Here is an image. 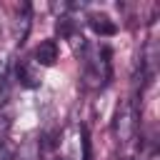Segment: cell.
I'll return each instance as SVG.
<instances>
[{
	"label": "cell",
	"mask_w": 160,
	"mask_h": 160,
	"mask_svg": "<svg viewBox=\"0 0 160 160\" xmlns=\"http://www.w3.org/2000/svg\"><path fill=\"white\" fill-rule=\"evenodd\" d=\"M10 98V58L0 55V105Z\"/></svg>",
	"instance_id": "8992f818"
},
{
	"label": "cell",
	"mask_w": 160,
	"mask_h": 160,
	"mask_svg": "<svg viewBox=\"0 0 160 160\" xmlns=\"http://www.w3.org/2000/svg\"><path fill=\"white\" fill-rule=\"evenodd\" d=\"M128 160H130V158H128Z\"/></svg>",
	"instance_id": "9c48e42d"
},
{
	"label": "cell",
	"mask_w": 160,
	"mask_h": 160,
	"mask_svg": "<svg viewBox=\"0 0 160 160\" xmlns=\"http://www.w3.org/2000/svg\"><path fill=\"white\" fill-rule=\"evenodd\" d=\"M0 28H2V20H0Z\"/></svg>",
	"instance_id": "ba28073f"
},
{
	"label": "cell",
	"mask_w": 160,
	"mask_h": 160,
	"mask_svg": "<svg viewBox=\"0 0 160 160\" xmlns=\"http://www.w3.org/2000/svg\"><path fill=\"white\" fill-rule=\"evenodd\" d=\"M138 105L132 100H122L115 110V120H112V135L120 142H130L138 132Z\"/></svg>",
	"instance_id": "6da1fadb"
},
{
	"label": "cell",
	"mask_w": 160,
	"mask_h": 160,
	"mask_svg": "<svg viewBox=\"0 0 160 160\" xmlns=\"http://www.w3.org/2000/svg\"><path fill=\"white\" fill-rule=\"evenodd\" d=\"M15 78H18V82L22 85V88H40V65L35 62V60H20L18 65H15Z\"/></svg>",
	"instance_id": "3957f363"
},
{
	"label": "cell",
	"mask_w": 160,
	"mask_h": 160,
	"mask_svg": "<svg viewBox=\"0 0 160 160\" xmlns=\"http://www.w3.org/2000/svg\"><path fill=\"white\" fill-rule=\"evenodd\" d=\"M58 55H60L58 42H55V40H42V42L35 48L32 60H35L40 68H50V65H55V62H58Z\"/></svg>",
	"instance_id": "277c9868"
},
{
	"label": "cell",
	"mask_w": 160,
	"mask_h": 160,
	"mask_svg": "<svg viewBox=\"0 0 160 160\" xmlns=\"http://www.w3.org/2000/svg\"><path fill=\"white\" fill-rule=\"evenodd\" d=\"M108 58H110V52L102 48V50H98L95 55H90L85 60L82 80H85L88 88H102L108 82V78H110V60Z\"/></svg>",
	"instance_id": "7a4b0ae2"
},
{
	"label": "cell",
	"mask_w": 160,
	"mask_h": 160,
	"mask_svg": "<svg viewBox=\"0 0 160 160\" xmlns=\"http://www.w3.org/2000/svg\"><path fill=\"white\" fill-rule=\"evenodd\" d=\"M0 160H12V155L8 152V148H5L2 142H0Z\"/></svg>",
	"instance_id": "52a82bcc"
},
{
	"label": "cell",
	"mask_w": 160,
	"mask_h": 160,
	"mask_svg": "<svg viewBox=\"0 0 160 160\" xmlns=\"http://www.w3.org/2000/svg\"><path fill=\"white\" fill-rule=\"evenodd\" d=\"M88 25L98 32V35H115L118 32V25L108 18V15H100V12H92L88 18Z\"/></svg>",
	"instance_id": "5b68a950"
}]
</instances>
